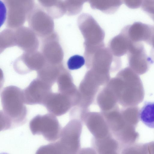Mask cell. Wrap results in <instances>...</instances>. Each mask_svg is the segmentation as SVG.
Segmentation results:
<instances>
[{
	"instance_id": "obj_4",
	"label": "cell",
	"mask_w": 154,
	"mask_h": 154,
	"mask_svg": "<svg viewBox=\"0 0 154 154\" xmlns=\"http://www.w3.org/2000/svg\"><path fill=\"white\" fill-rule=\"evenodd\" d=\"M43 105L50 113L60 116L66 112L70 107L69 97L59 92H51Z\"/></svg>"
},
{
	"instance_id": "obj_10",
	"label": "cell",
	"mask_w": 154,
	"mask_h": 154,
	"mask_svg": "<svg viewBox=\"0 0 154 154\" xmlns=\"http://www.w3.org/2000/svg\"><path fill=\"white\" fill-rule=\"evenodd\" d=\"M117 147L116 142L114 140L106 137L100 141L98 150L100 154L115 151Z\"/></svg>"
},
{
	"instance_id": "obj_2",
	"label": "cell",
	"mask_w": 154,
	"mask_h": 154,
	"mask_svg": "<svg viewBox=\"0 0 154 154\" xmlns=\"http://www.w3.org/2000/svg\"><path fill=\"white\" fill-rule=\"evenodd\" d=\"M52 86L37 78L23 90L24 103L28 105H43L49 94L52 92Z\"/></svg>"
},
{
	"instance_id": "obj_5",
	"label": "cell",
	"mask_w": 154,
	"mask_h": 154,
	"mask_svg": "<svg viewBox=\"0 0 154 154\" xmlns=\"http://www.w3.org/2000/svg\"><path fill=\"white\" fill-rule=\"evenodd\" d=\"M131 47V60L134 69L146 70L148 64L152 63L147 55L143 45L141 42L132 43Z\"/></svg>"
},
{
	"instance_id": "obj_14",
	"label": "cell",
	"mask_w": 154,
	"mask_h": 154,
	"mask_svg": "<svg viewBox=\"0 0 154 154\" xmlns=\"http://www.w3.org/2000/svg\"><path fill=\"white\" fill-rule=\"evenodd\" d=\"M148 13L152 19L154 20V8L151 9Z\"/></svg>"
},
{
	"instance_id": "obj_1",
	"label": "cell",
	"mask_w": 154,
	"mask_h": 154,
	"mask_svg": "<svg viewBox=\"0 0 154 154\" xmlns=\"http://www.w3.org/2000/svg\"><path fill=\"white\" fill-rule=\"evenodd\" d=\"M3 110L2 123L9 127L21 125L26 121L27 109L24 104L23 90L11 85L5 88L1 94Z\"/></svg>"
},
{
	"instance_id": "obj_6",
	"label": "cell",
	"mask_w": 154,
	"mask_h": 154,
	"mask_svg": "<svg viewBox=\"0 0 154 154\" xmlns=\"http://www.w3.org/2000/svg\"><path fill=\"white\" fill-rule=\"evenodd\" d=\"M152 26L140 22L134 23L131 27L130 35L132 43L146 42L150 36Z\"/></svg>"
},
{
	"instance_id": "obj_11",
	"label": "cell",
	"mask_w": 154,
	"mask_h": 154,
	"mask_svg": "<svg viewBox=\"0 0 154 154\" xmlns=\"http://www.w3.org/2000/svg\"><path fill=\"white\" fill-rule=\"evenodd\" d=\"M85 60L83 57L75 55L69 58L67 64L69 69L73 70L81 68L85 64Z\"/></svg>"
},
{
	"instance_id": "obj_8",
	"label": "cell",
	"mask_w": 154,
	"mask_h": 154,
	"mask_svg": "<svg viewBox=\"0 0 154 154\" xmlns=\"http://www.w3.org/2000/svg\"><path fill=\"white\" fill-rule=\"evenodd\" d=\"M139 117L146 125L154 128V102H145L139 112Z\"/></svg>"
},
{
	"instance_id": "obj_16",
	"label": "cell",
	"mask_w": 154,
	"mask_h": 154,
	"mask_svg": "<svg viewBox=\"0 0 154 154\" xmlns=\"http://www.w3.org/2000/svg\"><path fill=\"white\" fill-rule=\"evenodd\" d=\"M0 154H9L8 153L5 152H3L2 153H1Z\"/></svg>"
},
{
	"instance_id": "obj_12",
	"label": "cell",
	"mask_w": 154,
	"mask_h": 154,
	"mask_svg": "<svg viewBox=\"0 0 154 154\" xmlns=\"http://www.w3.org/2000/svg\"><path fill=\"white\" fill-rule=\"evenodd\" d=\"M151 47L149 58L152 63L154 62V26H152V31L150 37L146 42Z\"/></svg>"
},
{
	"instance_id": "obj_7",
	"label": "cell",
	"mask_w": 154,
	"mask_h": 154,
	"mask_svg": "<svg viewBox=\"0 0 154 154\" xmlns=\"http://www.w3.org/2000/svg\"><path fill=\"white\" fill-rule=\"evenodd\" d=\"M61 72L57 66H45L37 71V78L52 86Z\"/></svg>"
},
{
	"instance_id": "obj_15",
	"label": "cell",
	"mask_w": 154,
	"mask_h": 154,
	"mask_svg": "<svg viewBox=\"0 0 154 154\" xmlns=\"http://www.w3.org/2000/svg\"><path fill=\"white\" fill-rule=\"evenodd\" d=\"M103 154H117V153L115 151H114L107 152Z\"/></svg>"
},
{
	"instance_id": "obj_9",
	"label": "cell",
	"mask_w": 154,
	"mask_h": 154,
	"mask_svg": "<svg viewBox=\"0 0 154 154\" xmlns=\"http://www.w3.org/2000/svg\"><path fill=\"white\" fill-rule=\"evenodd\" d=\"M88 127L92 134L96 138L102 139L106 137L108 129L104 121L99 118H93L88 123Z\"/></svg>"
},
{
	"instance_id": "obj_3",
	"label": "cell",
	"mask_w": 154,
	"mask_h": 154,
	"mask_svg": "<svg viewBox=\"0 0 154 154\" xmlns=\"http://www.w3.org/2000/svg\"><path fill=\"white\" fill-rule=\"evenodd\" d=\"M81 127L79 123H69L64 130L63 154H76L79 146Z\"/></svg>"
},
{
	"instance_id": "obj_13",
	"label": "cell",
	"mask_w": 154,
	"mask_h": 154,
	"mask_svg": "<svg viewBox=\"0 0 154 154\" xmlns=\"http://www.w3.org/2000/svg\"><path fill=\"white\" fill-rule=\"evenodd\" d=\"M79 154H96L95 151L90 148H85L83 149Z\"/></svg>"
}]
</instances>
